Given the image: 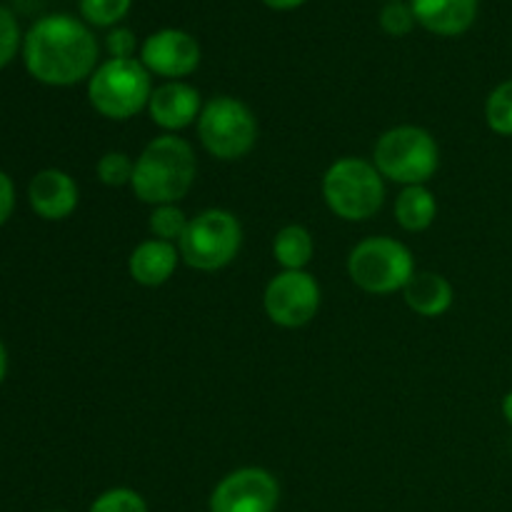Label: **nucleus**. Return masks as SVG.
Here are the masks:
<instances>
[{
	"mask_svg": "<svg viewBox=\"0 0 512 512\" xmlns=\"http://www.w3.org/2000/svg\"><path fill=\"white\" fill-rule=\"evenodd\" d=\"M273 255L283 270H305L315 255V240L303 225H285L273 240Z\"/></svg>",
	"mask_w": 512,
	"mask_h": 512,
	"instance_id": "18",
	"label": "nucleus"
},
{
	"mask_svg": "<svg viewBox=\"0 0 512 512\" xmlns=\"http://www.w3.org/2000/svg\"><path fill=\"white\" fill-rule=\"evenodd\" d=\"M88 512H148V505L135 490L110 488L93 500Z\"/></svg>",
	"mask_w": 512,
	"mask_h": 512,
	"instance_id": "23",
	"label": "nucleus"
},
{
	"mask_svg": "<svg viewBox=\"0 0 512 512\" xmlns=\"http://www.w3.org/2000/svg\"><path fill=\"white\" fill-rule=\"evenodd\" d=\"M25 70L53 88L78 85L98 68V40L73 15H45L23 38Z\"/></svg>",
	"mask_w": 512,
	"mask_h": 512,
	"instance_id": "1",
	"label": "nucleus"
},
{
	"mask_svg": "<svg viewBox=\"0 0 512 512\" xmlns=\"http://www.w3.org/2000/svg\"><path fill=\"white\" fill-rule=\"evenodd\" d=\"M48 512H65V510H48Z\"/></svg>",
	"mask_w": 512,
	"mask_h": 512,
	"instance_id": "32",
	"label": "nucleus"
},
{
	"mask_svg": "<svg viewBox=\"0 0 512 512\" xmlns=\"http://www.w3.org/2000/svg\"><path fill=\"white\" fill-rule=\"evenodd\" d=\"M13 210H15V185L13 178L8 173L0 170V228L13 218Z\"/></svg>",
	"mask_w": 512,
	"mask_h": 512,
	"instance_id": "27",
	"label": "nucleus"
},
{
	"mask_svg": "<svg viewBox=\"0 0 512 512\" xmlns=\"http://www.w3.org/2000/svg\"><path fill=\"white\" fill-rule=\"evenodd\" d=\"M180 250L173 243H165V240H145L138 248L130 253L128 258V270L130 278L138 285L145 288H160V285L168 283L170 278L178 270Z\"/></svg>",
	"mask_w": 512,
	"mask_h": 512,
	"instance_id": "15",
	"label": "nucleus"
},
{
	"mask_svg": "<svg viewBox=\"0 0 512 512\" xmlns=\"http://www.w3.org/2000/svg\"><path fill=\"white\" fill-rule=\"evenodd\" d=\"M140 63L148 68L150 75L180 80L198 70L200 43L185 30L163 28L148 35L140 45Z\"/></svg>",
	"mask_w": 512,
	"mask_h": 512,
	"instance_id": "11",
	"label": "nucleus"
},
{
	"mask_svg": "<svg viewBox=\"0 0 512 512\" xmlns=\"http://www.w3.org/2000/svg\"><path fill=\"white\" fill-rule=\"evenodd\" d=\"M478 5V0H413L410 8L425 30L443 38H455L473 28Z\"/></svg>",
	"mask_w": 512,
	"mask_h": 512,
	"instance_id": "14",
	"label": "nucleus"
},
{
	"mask_svg": "<svg viewBox=\"0 0 512 512\" xmlns=\"http://www.w3.org/2000/svg\"><path fill=\"white\" fill-rule=\"evenodd\" d=\"M243 245V225L230 210L208 208L190 218L178 243L185 265L203 273H215L233 263Z\"/></svg>",
	"mask_w": 512,
	"mask_h": 512,
	"instance_id": "7",
	"label": "nucleus"
},
{
	"mask_svg": "<svg viewBox=\"0 0 512 512\" xmlns=\"http://www.w3.org/2000/svg\"><path fill=\"white\" fill-rule=\"evenodd\" d=\"M153 83L140 60H105L88 80V100L108 120H130L148 108Z\"/></svg>",
	"mask_w": 512,
	"mask_h": 512,
	"instance_id": "5",
	"label": "nucleus"
},
{
	"mask_svg": "<svg viewBox=\"0 0 512 512\" xmlns=\"http://www.w3.org/2000/svg\"><path fill=\"white\" fill-rule=\"evenodd\" d=\"M268 318L280 328H303L320 310V285L308 270H283L263 295Z\"/></svg>",
	"mask_w": 512,
	"mask_h": 512,
	"instance_id": "9",
	"label": "nucleus"
},
{
	"mask_svg": "<svg viewBox=\"0 0 512 512\" xmlns=\"http://www.w3.org/2000/svg\"><path fill=\"white\" fill-rule=\"evenodd\" d=\"M380 28L385 30L388 35H393V38H403V35H408L410 30L415 28V13L410 5L405 3H388L383 10H380Z\"/></svg>",
	"mask_w": 512,
	"mask_h": 512,
	"instance_id": "24",
	"label": "nucleus"
},
{
	"mask_svg": "<svg viewBox=\"0 0 512 512\" xmlns=\"http://www.w3.org/2000/svg\"><path fill=\"white\" fill-rule=\"evenodd\" d=\"M5 373H8V350H5L3 340H0V383L5 380Z\"/></svg>",
	"mask_w": 512,
	"mask_h": 512,
	"instance_id": "29",
	"label": "nucleus"
},
{
	"mask_svg": "<svg viewBox=\"0 0 512 512\" xmlns=\"http://www.w3.org/2000/svg\"><path fill=\"white\" fill-rule=\"evenodd\" d=\"M190 218L178 208V203L173 205H158L150 213V233H153L155 240H165V243H180L188 230Z\"/></svg>",
	"mask_w": 512,
	"mask_h": 512,
	"instance_id": "19",
	"label": "nucleus"
},
{
	"mask_svg": "<svg viewBox=\"0 0 512 512\" xmlns=\"http://www.w3.org/2000/svg\"><path fill=\"white\" fill-rule=\"evenodd\" d=\"M95 173L98 180L108 188H123V185L133 183L135 173V160H130V155L118 153V150H110L95 165Z\"/></svg>",
	"mask_w": 512,
	"mask_h": 512,
	"instance_id": "22",
	"label": "nucleus"
},
{
	"mask_svg": "<svg viewBox=\"0 0 512 512\" xmlns=\"http://www.w3.org/2000/svg\"><path fill=\"white\" fill-rule=\"evenodd\" d=\"M348 275L370 295L398 293L415 275V260L408 245L388 235L365 238L350 250Z\"/></svg>",
	"mask_w": 512,
	"mask_h": 512,
	"instance_id": "6",
	"label": "nucleus"
},
{
	"mask_svg": "<svg viewBox=\"0 0 512 512\" xmlns=\"http://www.w3.org/2000/svg\"><path fill=\"white\" fill-rule=\"evenodd\" d=\"M80 190L78 183L65 170L45 168L33 175L28 185V203L38 218L58 223L70 218L78 208Z\"/></svg>",
	"mask_w": 512,
	"mask_h": 512,
	"instance_id": "12",
	"label": "nucleus"
},
{
	"mask_svg": "<svg viewBox=\"0 0 512 512\" xmlns=\"http://www.w3.org/2000/svg\"><path fill=\"white\" fill-rule=\"evenodd\" d=\"M380 175L400 185H425L440 165V150L433 135L420 125H398L385 130L373 150Z\"/></svg>",
	"mask_w": 512,
	"mask_h": 512,
	"instance_id": "3",
	"label": "nucleus"
},
{
	"mask_svg": "<svg viewBox=\"0 0 512 512\" xmlns=\"http://www.w3.org/2000/svg\"><path fill=\"white\" fill-rule=\"evenodd\" d=\"M195 175H198V158L188 140L165 133L150 140L138 155L130 188L143 203L158 208L183 200L193 188Z\"/></svg>",
	"mask_w": 512,
	"mask_h": 512,
	"instance_id": "2",
	"label": "nucleus"
},
{
	"mask_svg": "<svg viewBox=\"0 0 512 512\" xmlns=\"http://www.w3.org/2000/svg\"><path fill=\"white\" fill-rule=\"evenodd\" d=\"M403 298L413 313L423 318H440L453 308L455 290L445 275L433 273V270H415V275L403 288Z\"/></svg>",
	"mask_w": 512,
	"mask_h": 512,
	"instance_id": "16",
	"label": "nucleus"
},
{
	"mask_svg": "<svg viewBox=\"0 0 512 512\" xmlns=\"http://www.w3.org/2000/svg\"><path fill=\"white\" fill-rule=\"evenodd\" d=\"M198 138L213 158L240 160L258 143V120L253 110L238 98L218 95L200 110Z\"/></svg>",
	"mask_w": 512,
	"mask_h": 512,
	"instance_id": "8",
	"label": "nucleus"
},
{
	"mask_svg": "<svg viewBox=\"0 0 512 512\" xmlns=\"http://www.w3.org/2000/svg\"><path fill=\"white\" fill-rule=\"evenodd\" d=\"M108 53L113 60H130L138 50V40H135V33L130 28H113L108 33Z\"/></svg>",
	"mask_w": 512,
	"mask_h": 512,
	"instance_id": "26",
	"label": "nucleus"
},
{
	"mask_svg": "<svg viewBox=\"0 0 512 512\" xmlns=\"http://www.w3.org/2000/svg\"><path fill=\"white\" fill-rule=\"evenodd\" d=\"M438 218V200L425 185H408L395 200V220L408 233H423Z\"/></svg>",
	"mask_w": 512,
	"mask_h": 512,
	"instance_id": "17",
	"label": "nucleus"
},
{
	"mask_svg": "<svg viewBox=\"0 0 512 512\" xmlns=\"http://www.w3.org/2000/svg\"><path fill=\"white\" fill-rule=\"evenodd\" d=\"M20 48V28L13 10L0 3V70L18 55Z\"/></svg>",
	"mask_w": 512,
	"mask_h": 512,
	"instance_id": "25",
	"label": "nucleus"
},
{
	"mask_svg": "<svg viewBox=\"0 0 512 512\" xmlns=\"http://www.w3.org/2000/svg\"><path fill=\"white\" fill-rule=\"evenodd\" d=\"M200 110H203L200 93L183 80H168L153 88L148 103L150 120L168 133L193 125L200 118Z\"/></svg>",
	"mask_w": 512,
	"mask_h": 512,
	"instance_id": "13",
	"label": "nucleus"
},
{
	"mask_svg": "<svg viewBox=\"0 0 512 512\" xmlns=\"http://www.w3.org/2000/svg\"><path fill=\"white\" fill-rule=\"evenodd\" d=\"M503 415H505V420L512 425V390L505 395V400H503Z\"/></svg>",
	"mask_w": 512,
	"mask_h": 512,
	"instance_id": "30",
	"label": "nucleus"
},
{
	"mask_svg": "<svg viewBox=\"0 0 512 512\" xmlns=\"http://www.w3.org/2000/svg\"><path fill=\"white\" fill-rule=\"evenodd\" d=\"M323 198L348 223L370 220L385 203L383 175L363 158H340L325 170Z\"/></svg>",
	"mask_w": 512,
	"mask_h": 512,
	"instance_id": "4",
	"label": "nucleus"
},
{
	"mask_svg": "<svg viewBox=\"0 0 512 512\" xmlns=\"http://www.w3.org/2000/svg\"><path fill=\"white\" fill-rule=\"evenodd\" d=\"M385 3H403V0H385Z\"/></svg>",
	"mask_w": 512,
	"mask_h": 512,
	"instance_id": "31",
	"label": "nucleus"
},
{
	"mask_svg": "<svg viewBox=\"0 0 512 512\" xmlns=\"http://www.w3.org/2000/svg\"><path fill=\"white\" fill-rule=\"evenodd\" d=\"M280 485L265 468H238L225 475L210 495V512H275Z\"/></svg>",
	"mask_w": 512,
	"mask_h": 512,
	"instance_id": "10",
	"label": "nucleus"
},
{
	"mask_svg": "<svg viewBox=\"0 0 512 512\" xmlns=\"http://www.w3.org/2000/svg\"><path fill=\"white\" fill-rule=\"evenodd\" d=\"M485 120L498 135H512V80L500 83L485 103Z\"/></svg>",
	"mask_w": 512,
	"mask_h": 512,
	"instance_id": "20",
	"label": "nucleus"
},
{
	"mask_svg": "<svg viewBox=\"0 0 512 512\" xmlns=\"http://www.w3.org/2000/svg\"><path fill=\"white\" fill-rule=\"evenodd\" d=\"M130 0H80V15L95 28H113L128 15Z\"/></svg>",
	"mask_w": 512,
	"mask_h": 512,
	"instance_id": "21",
	"label": "nucleus"
},
{
	"mask_svg": "<svg viewBox=\"0 0 512 512\" xmlns=\"http://www.w3.org/2000/svg\"><path fill=\"white\" fill-rule=\"evenodd\" d=\"M263 3L273 10H295L303 3H308V0H263Z\"/></svg>",
	"mask_w": 512,
	"mask_h": 512,
	"instance_id": "28",
	"label": "nucleus"
}]
</instances>
